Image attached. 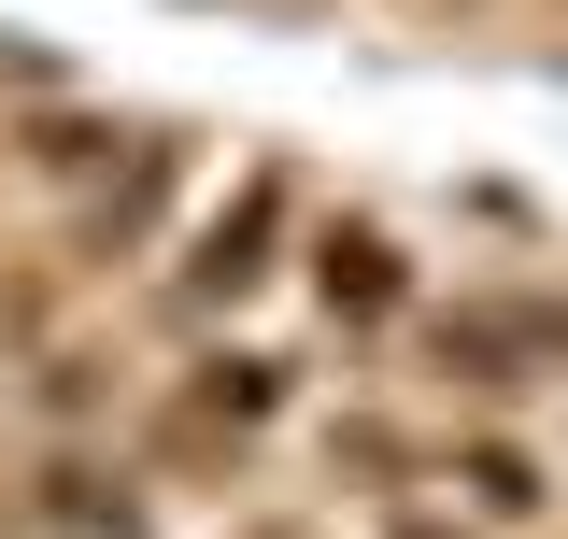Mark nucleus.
Wrapping results in <instances>:
<instances>
[{
	"label": "nucleus",
	"mask_w": 568,
	"mask_h": 539,
	"mask_svg": "<svg viewBox=\"0 0 568 539\" xmlns=\"http://www.w3.org/2000/svg\"><path fill=\"white\" fill-rule=\"evenodd\" d=\"M256 242H271V200H242L227 227H213V256H200V284H256Z\"/></svg>",
	"instance_id": "nucleus-2"
},
{
	"label": "nucleus",
	"mask_w": 568,
	"mask_h": 539,
	"mask_svg": "<svg viewBox=\"0 0 568 539\" xmlns=\"http://www.w3.org/2000/svg\"><path fill=\"white\" fill-rule=\"evenodd\" d=\"M384 298H398V256H384L369 227H342V242H327V313H384Z\"/></svg>",
	"instance_id": "nucleus-1"
}]
</instances>
